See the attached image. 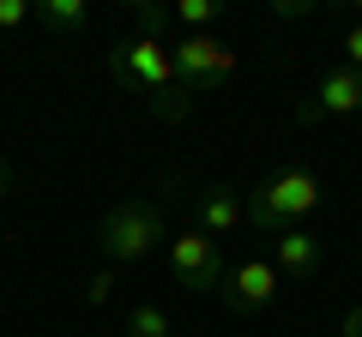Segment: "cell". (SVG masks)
<instances>
[{
    "label": "cell",
    "instance_id": "ac0fdd59",
    "mask_svg": "<svg viewBox=\"0 0 362 337\" xmlns=\"http://www.w3.org/2000/svg\"><path fill=\"white\" fill-rule=\"evenodd\" d=\"M13 193V168H6V157H0V199Z\"/></svg>",
    "mask_w": 362,
    "mask_h": 337
},
{
    "label": "cell",
    "instance_id": "5b68a950",
    "mask_svg": "<svg viewBox=\"0 0 362 337\" xmlns=\"http://www.w3.org/2000/svg\"><path fill=\"white\" fill-rule=\"evenodd\" d=\"M169 271H175V283L181 289H194V295H206V289H218L223 283V247L211 241L206 229H181V235H169Z\"/></svg>",
    "mask_w": 362,
    "mask_h": 337
},
{
    "label": "cell",
    "instance_id": "3957f363",
    "mask_svg": "<svg viewBox=\"0 0 362 337\" xmlns=\"http://www.w3.org/2000/svg\"><path fill=\"white\" fill-rule=\"evenodd\" d=\"M97 247L103 259L115 265H145L157 247H169V211L163 199H121L103 223H97Z\"/></svg>",
    "mask_w": 362,
    "mask_h": 337
},
{
    "label": "cell",
    "instance_id": "4fadbf2b",
    "mask_svg": "<svg viewBox=\"0 0 362 337\" xmlns=\"http://www.w3.org/2000/svg\"><path fill=\"white\" fill-rule=\"evenodd\" d=\"M109 295H115V265H103V271H90V283H85V301H90V307H103Z\"/></svg>",
    "mask_w": 362,
    "mask_h": 337
},
{
    "label": "cell",
    "instance_id": "6da1fadb",
    "mask_svg": "<svg viewBox=\"0 0 362 337\" xmlns=\"http://www.w3.org/2000/svg\"><path fill=\"white\" fill-rule=\"evenodd\" d=\"M169 42H175V37H151V30L115 42V49H109V78H115L121 91L145 97V103H151V115L163 121V127H187V121H194V97L175 85Z\"/></svg>",
    "mask_w": 362,
    "mask_h": 337
},
{
    "label": "cell",
    "instance_id": "8fae6325",
    "mask_svg": "<svg viewBox=\"0 0 362 337\" xmlns=\"http://www.w3.org/2000/svg\"><path fill=\"white\" fill-rule=\"evenodd\" d=\"M127 337H175V325H169V313L157 307V301H139V307L127 313Z\"/></svg>",
    "mask_w": 362,
    "mask_h": 337
},
{
    "label": "cell",
    "instance_id": "277c9868",
    "mask_svg": "<svg viewBox=\"0 0 362 337\" xmlns=\"http://www.w3.org/2000/svg\"><path fill=\"white\" fill-rule=\"evenodd\" d=\"M169 61H175V85L187 97H211V91H223L235 78V49L223 37H211V30L169 42Z\"/></svg>",
    "mask_w": 362,
    "mask_h": 337
},
{
    "label": "cell",
    "instance_id": "7c38bea8",
    "mask_svg": "<svg viewBox=\"0 0 362 337\" xmlns=\"http://www.w3.org/2000/svg\"><path fill=\"white\" fill-rule=\"evenodd\" d=\"M175 25H181V37H199V30L218 25V6H211V0H181V6H175Z\"/></svg>",
    "mask_w": 362,
    "mask_h": 337
},
{
    "label": "cell",
    "instance_id": "8992f818",
    "mask_svg": "<svg viewBox=\"0 0 362 337\" xmlns=\"http://www.w3.org/2000/svg\"><path fill=\"white\" fill-rule=\"evenodd\" d=\"M278 283H284V277H278V265L254 253V259H242V265H230V271H223L218 295H223V307H230L235 319H254V313H266L272 301H278Z\"/></svg>",
    "mask_w": 362,
    "mask_h": 337
},
{
    "label": "cell",
    "instance_id": "e0dca14e",
    "mask_svg": "<svg viewBox=\"0 0 362 337\" xmlns=\"http://www.w3.org/2000/svg\"><path fill=\"white\" fill-rule=\"evenodd\" d=\"M338 337H362V301H356V307L344 313V325H338Z\"/></svg>",
    "mask_w": 362,
    "mask_h": 337
},
{
    "label": "cell",
    "instance_id": "30bf717a",
    "mask_svg": "<svg viewBox=\"0 0 362 337\" xmlns=\"http://www.w3.org/2000/svg\"><path fill=\"white\" fill-rule=\"evenodd\" d=\"M37 25L49 30V37H85L90 6L85 0H37Z\"/></svg>",
    "mask_w": 362,
    "mask_h": 337
},
{
    "label": "cell",
    "instance_id": "52a82bcc",
    "mask_svg": "<svg viewBox=\"0 0 362 337\" xmlns=\"http://www.w3.org/2000/svg\"><path fill=\"white\" fill-rule=\"evenodd\" d=\"M338 115H362V73L356 66H326V78L314 85V97L296 103V121H338Z\"/></svg>",
    "mask_w": 362,
    "mask_h": 337
},
{
    "label": "cell",
    "instance_id": "9a60e30c",
    "mask_svg": "<svg viewBox=\"0 0 362 337\" xmlns=\"http://www.w3.org/2000/svg\"><path fill=\"white\" fill-rule=\"evenodd\" d=\"M338 49H344V61H338V66H356V73H362V18L338 37Z\"/></svg>",
    "mask_w": 362,
    "mask_h": 337
},
{
    "label": "cell",
    "instance_id": "9c48e42d",
    "mask_svg": "<svg viewBox=\"0 0 362 337\" xmlns=\"http://www.w3.org/2000/svg\"><path fill=\"white\" fill-rule=\"evenodd\" d=\"M194 229H206L211 241H218V235H230L235 223H247V199L235 193V187H199L194 193Z\"/></svg>",
    "mask_w": 362,
    "mask_h": 337
},
{
    "label": "cell",
    "instance_id": "7a4b0ae2",
    "mask_svg": "<svg viewBox=\"0 0 362 337\" xmlns=\"http://www.w3.org/2000/svg\"><path fill=\"white\" fill-rule=\"evenodd\" d=\"M326 199V181L314 175L308 163H290L278 168V175H266V181L247 193V223H254L259 235H284V229H302V217H314Z\"/></svg>",
    "mask_w": 362,
    "mask_h": 337
},
{
    "label": "cell",
    "instance_id": "ba28073f",
    "mask_svg": "<svg viewBox=\"0 0 362 337\" xmlns=\"http://www.w3.org/2000/svg\"><path fill=\"white\" fill-rule=\"evenodd\" d=\"M278 277H290V283H314L320 277V265H326V241L314 229H284L278 235Z\"/></svg>",
    "mask_w": 362,
    "mask_h": 337
},
{
    "label": "cell",
    "instance_id": "5bb4252c",
    "mask_svg": "<svg viewBox=\"0 0 362 337\" xmlns=\"http://www.w3.org/2000/svg\"><path fill=\"white\" fill-rule=\"evenodd\" d=\"M30 18H37L30 0H0V30H18V25H30Z\"/></svg>",
    "mask_w": 362,
    "mask_h": 337
},
{
    "label": "cell",
    "instance_id": "2e32d148",
    "mask_svg": "<svg viewBox=\"0 0 362 337\" xmlns=\"http://www.w3.org/2000/svg\"><path fill=\"white\" fill-rule=\"evenodd\" d=\"M314 0H272V18H308Z\"/></svg>",
    "mask_w": 362,
    "mask_h": 337
}]
</instances>
